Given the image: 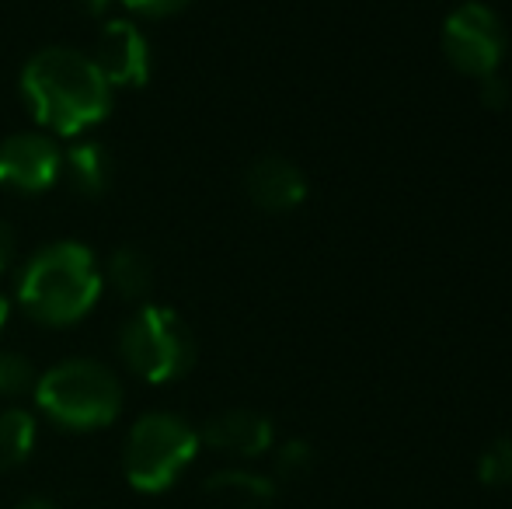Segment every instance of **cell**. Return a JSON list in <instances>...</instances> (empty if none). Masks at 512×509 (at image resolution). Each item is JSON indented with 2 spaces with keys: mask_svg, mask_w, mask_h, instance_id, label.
Wrapping results in <instances>:
<instances>
[{
  "mask_svg": "<svg viewBox=\"0 0 512 509\" xmlns=\"http://www.w3.org/2000/svg\"><path fill=\"white\" fill-rule=\"evenodd\" d=\"M21 98L49 133L77 136L98 126L112 109V88L91 56L67 46L35 53L21 70Z\"/></svg>",
  "mask_w": 512,
  "mask_h": 509,
  "instance_id": "1",
  "label": "cell"
},
{
  "mask_svg": "<svg viewBox=\"0 0 512 509\" xmlns=\"http://www.w3.org/2000/svg\"><path fill=\"white\" fill-rule=\"evenodd\" d=\"M98 258L77 241H56L28 258L18 276V304L42 325H74L102 297Z\"/></svg>",
  "mask_w": 512,
  "mask_h": 509,
  "instance_id": "2",
  "label": "cell"
},
{
  "mask_svg": "<svg viewBox=\"0 0 512 509\" xmlns=\"http://www.w3.org/2000/svg\"><path fill=\"white\" fill-rule=\"evenodd\" d=\"M35 405L46 419L74 433L105 429L122 408V384L105 363L67 360L35 381Z\"/></svg>",
  "mask_w": 512,
  "mask_h": 509,
  "instance_id": "3",
  "label": "cell"
},
{
  "mask_svg": "<svg viewBox=\"0 0 512 509\" xmlns=\"http://www.w3.org/2000/svg\"><path fill=\"white\" fill-rule=\"evenodd\" d=\"M199 447V429L185 422L182 415L171 412H150L133 422L122 447V471L126 482L143 496H157L168 492L178 478L185 475L192 461H196Z\"/></svg>",
  "mask_w": 512,
  "mask_h": 509,
  "instance_id": "4",
  "label": "cell"
},
{
  "mask_svg": "<svg viewBox=\"0 0 512 509\" xmlns=\"http://www.w3.org/2000/svg\"><path fill=\"white\" fill-rule=\"evenodd\" d=\"M119 353L136 377L150 384H171L196 363V339L182 314L171 307L143 304L119 335Z\"/></svg>",
  "mask_w": 512,
  "mask_h": 509,
  "instance_id": "5",
  "label": "cell"
},
{
  "mask_svg": "<svg viewBox=\"0 0 512 509\" xmlns=\"http://www.w3.org/2000/svg\"><path fill=\"white\" fill-rule=\"evenodd\" d=\"M443 53L457 74L478 81L499 74V63L506 56V28L499 14L478 0L460 4L443 25Z\"/></svg>",
  "mask_w": 512,
  "mask_h": 509,
  "instance_id": "6",
  "label": "cell"
},
{
  "mask_svg": "<svg viewBox=\"0 0 512 509\" xmlns=\"http://www.w3.org/2000/svg\"><path fill=\"white\" fill-rule=\"evenodd\" d=\"M91 63L108 88H143L150 81V42L129 18H108L98 32Z\"/></svg>",
  "mask_w": 512,
  "mask_h": 509,
  "instance_id": "7",
  "label": "cell"
},
{
  "mask_svg": "<svg viewBox=\"0 0 512 509\" xmlns=\"http://www.w3.org/2000/svg\"><path fill=\"white\" fill-rule=\"evenodd\" d=\"M63 154L46 133H14L0 143V185L18 192H46L60 178Z\"/></svg>",
  "mask_w": 512,
  "mask_h": 509,
  "instance_id": "8",
  "label": "cell"
},
{
  "mask_svg": "<svg viewBox=\"0 0 512 509\" xmlns=\"http://www.w3.org/2000/svg\"><path fill=\"white\" fill-rule=\"evenodd\" d=\"M199 440L206 443L216 454H230V457H262L272 450L276 440V429L265 419L262 412H251V408H230L220 412L203 426Z\"/></svg>",
  "mask_w": 512,
  "mask_h": 509,
  "instance_id": "9",
  "label": "cell"
},
{
  "mask_svg": "<svg viewBox=\"0 0 512 509\" xmlns=\"http://www.w3.org/2000/svg\"><path fill=\"white\" fill-rule=\"evenodd\" d=\"M248 199L265 213H290L307 199V178L286 157H262L248 168L244 178Z\"/></svg>",
  "mask_w": 512,
  "mask_h": 509,
  "instance_id": "10",
  "label": "cell"
},
{
  "mask_svg": "<svg viewBox=\"0 0 512 509\" xmlns=\"http://www.w3.org/2000/svg\"><path fill=\"white\" fill-rule=\"evenodd\" d=\"M206 496L223 509H269L276 499V485L255 471L227 468L206 478Z\"/></svg>",
  "mask_w": 512,
  "mask_h": 509,
  "instance_id": "11",
  "label": "cell"
},
{
  "mask_svg": "<svg viewBox=\"0 0 512 509\" xmlns=\"http://www.w3.org/2000/svg\"><path fill=\"white\" fill-rule=\"evenodd\" d=\"M63 171H67V182L74 185L81 196H102L115 175L112 157H108V150L95 140L74 143V147L63 154Z\"/></svg>",
  "mask_w": 512,
  "mask_h": 509,
  "instance_id": "12",
  "label": "cell"
},
{
  "mask_svg": "<svg viewBox=\"0 0 512 509\" xmlns=\"http://www.w3.org/2000/svg\"><path fill=\"white\" fill-rule=\"evenodd\" d=\"M105 276L122 300H147L154 290V262L140 248H119L108 258Z\"/></svg>",
  "mask_w": 512,
  "mask_h": 509,
  "instance_id": "13",
  "label": "cell"
},
{
  "mask_svg": "<svg viewBox=\"0 0 512 509\" xmlns=\"http://www.w3.org/2000/svg\"><path fill=\"white\" fill-rule=\"evenodd\" d=\"M35 415L25 408H4L0 412V471H14L32 457L35 450Z\"/></svg>",
  "mask_w": 512,
  "mask_h": 509,
  "instance_id": "14",
  "label": "cell"
},
{
  "mask_svg": "<svg viewBox=\"0 0 512 509\" xmlns=\"http://www.w3.org/2000/svg\"><path fill=\"white\" fill-rule=\"evenodd\" d=\"M478 478L488 489H509L512 485V436L488 443L478 457Z\"/></svg>",
  "mask_w": 512,
  "mask_h": 509,
  "instance_id": "15",
  "label": "cell"
},
{
  "mask_svg": "<svg viewBox=\"0 0 512 509\" xmlns=\"http://www.w3.org/2000/svg\"><path fill=\"white\" fill-rule=\"evenodd\" d=\"M35 367L21 353H0V398H21L35 391Z\"/></svg>",
  "mask_w": 512,
  "mask_h": 509,
  "instance_id": "16",
  "label": "cell"
},
{
  "mask_svg": "<svg viewBox=\"0 0 512 509\" xmlns=\"http://www.w3.org/2000/svg\"><path fill=\"white\" fill-rule=\"evenodd\" d=\"M314 468V450L304 440H286L276 450V475L279 478H304Z\"/></svg>",
  "mask_w": 512,
  "mask_h": 509,
  "instance_id": "17",
  "label": "cell"
},
{
  "mask_svg": "<svg viewBox=\"0 0 512 509\" xmlns=\"http://www.w3.org/2000/svg\"><path fill=\"white\" fill-rule=\"evenodd\" d=\"M122 7H129L133 14H143V18H168V14H178L182 7H189L192 0H119Z\"/></svg>",
  "mask_w": 512,
  "mask_h": 509,
  "instance_id": "18",
  "label": "cell"
},
{
  "mask_svg": "<svg viewBox=\"0 0 512 509\" xmlns=\"http://www.w3.org/2000/svg\"><path fill=\"white\" fill-rule=\"evenodd\" d=\"M509 95H512V91H509L506 77L492 74V77H485V81H481V102H485V109H506Z\"/></svg>",
  "mask_w": 512,
  "mask_h": 509,
  "instance_id": "19",
  "label": "cell"
},
{
  "mask_svg": "<svg viewBox=\"0 0 512 509\" xmlns=\"http://www.w3.org/2000/svg\"><path fill=\"white\" fill-rule=\"evenodd\" d=\"M11 248H14L11 231H7V227L0 224V272H4V269H7V262H11Z\"/></svg>",
  "mask_w": 512,
  "mask_h": 509,
  "instance_id": "20",
  "label": "cell"
},
{
  "mask_svg": "<svg viewBox=\"0 0 512 509\" xmlns=\"http://www.w3.org/2000/svg\"><path fill=\"white\" fill-rule=\"evenodd\" d=\"M115 4H119V0H84V11L95 14V18H102L108 7H115Z\"/></svg>",
  "mask_w": 512,
  "mask_h": 509,
  "instance_id": "21",
  "label": "cell"
},
{
  "mask_svg": "<svg viewBox=\"0 0 512 509\" xmlns=\"http://www.w3.org/2000/svg\"><path fill=\"white\" fill-rule=\"evenodd\" d=\"M18 509H56L49 499H25V503H18Z\"/></svg>",
  "mask_w": 512,
  "mask_h": 509,
  "instance_id": "22",
  "label": "cell"
},
{
  "mask_svg": "<svg viewBox=\"0 0 512 509\" xmlns=\"http://www.w3.org/2000/svg\"><path fill=\"white\" fill-rule=\"evenodd\" d=\"M7 318H11V300H7L4 293H0V332H4Z\"/></svg>",
  "mask_w": 512,
  "mask_h": 509,
  "instance_id": "23",
  "label": "cell"
}]
</instances>
